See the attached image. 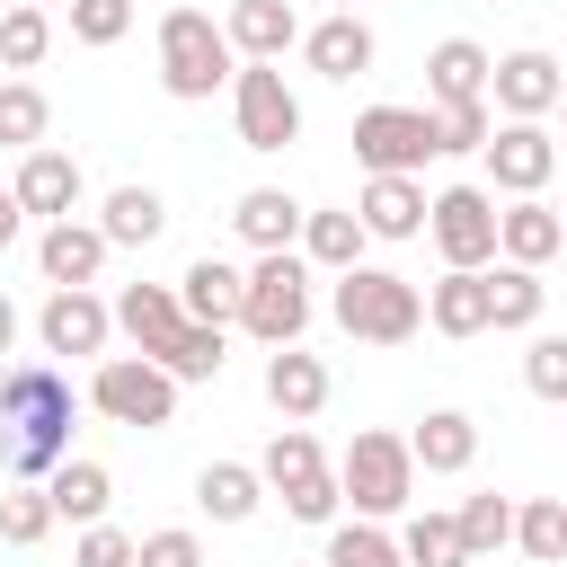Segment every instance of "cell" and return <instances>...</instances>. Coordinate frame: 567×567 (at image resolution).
I'll return each instance as SVG.
<instances>
[{"label":"cell","instance_id":"31","mask_svg":"<svg viewBox=\"0 0 567 567\" xmlns=\"http://www.w3.org/2000/svg\"><path fill=\"white\" fill-rule=\"evenodd\" d=\"M487 292H496V328H540V301H549L540 266H514V257H496V266H487Z\"/></svg>","mask_w":567,"mask_h":567},{"label":"cell","instance_id":"50","mask_svg":"<svg viewBox=\"0 0 567 567\" xmlns=\"http://www.w3.org/2000/svg\"><path fill=\"white\" fill-rule=\"evenodd\" d=\"M319 567H328V558H319Z\"/></svg>","mask_w":567,"mask_h":567},{"label":"cell","instance_id":"5","mask_svg":"<svg viewBox=\"0 0 567 567\" xmlns=\"http://www.w3.org/2000/svg\"><path fill=\"white\" fill-rule=\"evenodd\" d=\"M239 328H248L257 346H301V328H310V257L266 248V257L248 266V310H239Z\"/></svg>","mask_w":567,"mask_h":567},{"label":"cell","instance_id":"33","mask_svg":"<svg viewBox=\"0 0 567 567\" xmlns=\"http://www.w3.org/2000/svg\"><path fill=\"white\" fill-rule=\"evenodd\" d=\"M514 549L540 567H567V496H532L514 505Z\"/></svg>","mask_w":567,"mask_h":567},{"label":"cell","instance_id":"21","mask_svg":"<svg viewBox=\"0 0 567 567\" xmlns=\"http://www.w3.org/2000/svg\"><path fill=\"white\" fill-rule=\"evenodd\" d=\"M567 248V221L540 204V195H514L505 213H496V257H514V266H549Z\"/></svg>","mask_w":567,"mask_h":567},{"label":"cell","instance_id":"39","mask_svg":"<svg viewBox=\"0 0 567 567\" xmlns=\"http://www.w3.org/2000/svg\"><path fill=\"white\" fill-rule=\"evenodd\" d=\"M461 540H470V558L505 549V540H514V496H470V505H461Z\"/></svg>","mask_w":567,"mask_h":567},{"label":"cell","instance_id":"7","mask_svg":"<svg viewBox=\"0 0 567 567\" xmlns=\"http://www.w3.org/2000/svg\"><path fill=\"white\" fill-rule=\"evenodd\" d=\"M337 487H346V505H354V514H372V523H381V514H399V505L416 496V452H408V434H381V425H372V434H354V443H346V461H337Z\"/></svg>","mask_w":567,"mask_h":567},{"label":"cell","instance_id":"37","mask_svg":"<svg viewBox=\"0 0 567 567\" xmlns=\"http://www.w3.org/2000/svg\"><path fill=\"white\" fill-rule=\"evenodd\" d=\"M328 567H408V549L363 514V523H337L328 532Z\"/></svg>","mask_w":567,"mask_h":567},{"label":"cell","instance_id":"43","mask_svg":"<svg viewBox=\"0 0 567 567\" xmlns=\"http://www.w3.org/2000/svg\"><path fill=\"white\" fill-rule=\"evenodd\" d=\"M523 390L532 399H567V337H532L523 346Z\"/></svg>","mask_w":567,"mask_h":567},{"label":"cell","instance_id":"15","mask_svg":"<svg viewBox=\"0 0 567 567\" xmlns=\"http://www.w3.org/2000/svg\"><path fill=\"white\" fill-rule=\"evenodd\" d=\"M425 319H434L443 337H487V328H496L487 266H443V284H425Z\"/></svg>","mask_w":567,"mask_h":567},{"label":"cell","instance_id":"24","mask_svg":"<svg viewBox=\"0 0 567 567\" xmlns=\"http://www.w3.org/2000/svg\"><path fill=\"white\" fill-rule=\"evenodd\" d=\"M408 452H416L425 478H461V470L478 461V425H470L461 408H425V425L408 434Z\"/></svg>","mask_w":567,"mask_h":567},{"label":"cell","instance_id":"48","mask_svg":"<svg viewBox=\"0 0 567 567\" xmlns=\"http://www.w3.org/2000/svg\"><path fill=\"white\" fill-rule=\"evenodd\" d=\"M558 115H567V97H558Z\"/></svg>","mask_w":567,"mask_h":567},{"label":"cell","instance_id":"47","mask_svg":"<svg viewBox=\"0 0 567 567\" xmlns=\"http://www.w3.org/2000/svg\"><path fill=\"white\" fill-rule=\"evenodd\" d=\"M35 9H71V0H35Z\"/></svg>","mask_w":567,"mask_h":567},{"label":"cell","instance_id":"2","mask_svg":"<svg viewBox=\"0 0 567 567\" xmlns=\"http://www.w3.org/2000/svg\"><path fill=\"white\" fill-rule=\"evenodd\" d=\"M230 71H239V44L213 9H168L159 18V89L177 106H204L213 89H230Z\"/></svg>","mask_w":567,"mask_h":567},{"label":"cell","instance_id":"46","mask_svg":"<svg viewBox=\"0 0 567 567\" xmlns=\"http://www.w3.org/2000/svg\"><path fill=\"white\" fill-rule=\"evenodd\" d=\"M9 346H18V301L0 292V354H9Z\"/></svg>","mask_w":567,"mask_h":567},{"label":"cell","instance_id":"35","mask_svg":"<svg viewBox=\"0 0 567 567\" xmlns=\"http://www.w3.org/2000/svg\"><path fill=\"white\" fill-rule=\"evenodd\" d=\"M399 549H408V567H470L461 514H416V523L399 532Z\"/></svg>","mask_w":567,"mask_h":567},{"label":"cell","instance_id":"13","mask_svg":"<svg viewBox=\"0 0 567 567\" xmlns=\"http://www.w3.org/2000/svg\"><path fill=\"white\" fill-rule=\"evenodd\" d=\"M9 195L27 204V221H71V213H80V159L53 151V142H35V151H18Z\"/></svg>","mask_w":567,"mask_h":567},{"label":"cell","instance_id":"6","mask_svg":"<svg viewBox=\"0 0 567 567\" xmlns=\"http://www.w3.org/2000/svg\"><path fill=\"white\" fill-rule=\"evenodd\" d=\"M266 487L284 496V514L292 523H337V505H346V487H337V470L319 461V434L310 425H284L275 443H266Z\"/></svg>","mask_w":567,"mask_h":567},{"label":"cell","instance_id":"32","mask_svg":"<svg viewBox=\"0 0 567 567\" xmlns=\"http://www.w3.org/2000/svg\"><path fill=\"white\" fill-rule=\"evenodd\" d=\"M177 381H221V363H230V328H213V319H186L177 337H168V354H159Z\"/></svg>","mask_w":567,"mask_h":567},{"label":"cell","instance_id":"28","mask_svg":"<svg viewBox=\"0 0 567 567\" xmlns=\"http://www.w3.org/2000/svg\"><path fill=\"white\" fill-rule=\"evenodd\" d=\"M44 496H53V514H62V523H106L115 478H106V461H62V470L44 478Z\"/></svg>","mask_w":567,"mask_h":567},{"label":"cell","instance_id":"26","mask_svg":"<svg viewBox=\"0 0 567 567\" xmlns=\"http://www.w3.org/2000/svg\"><path fill=\"white\" fill-rule=\"evenodd\" d=\"M177 301H186V319L230 328V319L248 310V275H239V266H221V257H195V266L177 275Z\"/></svg>","mask_w":567,"mask_h":567},{"label":"cell","instance_id":"41","mask_svg":"<svg viewBox=\"0 0 567 567\" xmlns=\"http://www.w3.org/2000/svg\"><path fill=\"white\" fill-rule=\"evenodd\" d=\"M133 558H142V540L115 523H80V540H71V567H133Z\"/></svg>","mask_w":567,"mask_h":567},{"label":"cell","instance_id":"38","mask_svg":"<svg viewBox=\"0 0 567 567\" xmlns=\"http://www.w3.org/2000/svg\"><path fill=\"white\" fill-rule=\"evenodd\" d=\"M53 523H62V514H53L44 487H9V496H0V540H9V549H35Z\"/></svg>","mask_w":567,"mask_h":567},{"label":"cell","instance_id":"23","mask_svg":"<svg viewBox=\"0 0 567 567\" xmlns=\"http://www.w3.org/2000/svg\"><path fill=\"white\" fill-rule=\"evenodd\" d=\"M301 221H310V204H292L284 186H248V195L230 204V230H239L257 257H266V248H292V239H301Z\"/></svg>","mask_w":567,"mask_h":567},{"label":"cell","instance_id":"25","mask_svg":"<svg viewBox=\"0 0 567 567\" xmlns=\"http://www.w3.org/2000/svg\"><path fill=\"white\" fill-rule=\"evenodd\" d=\"M230 44H239V62H284V44H301V18H292V0H230Z\"/></svg>","mask_w":567,"mask_h":567},{"label":"cell","instance_id":"3","mask_svg":"<svg viewBox=\"0 0 567 567\" xmlns=\"http://www.w3.org/2000/svg\"><path fill=\"white\" fill-rule=\"evenodd\" d=\"M328 310H337V328H346L354 346H408V337L425 328V292H416L408 275H390V266H346Z\"/></svg>","mask_w":567,"mask_h":567},{"label":"cell","instance_id":"10","mask_svg":"<svg viewBox=\"0 0 567 567\" xmlns=\"http://www.w3.org/2000/svg\"><path fill=\"white\" fill-rule=\"evenodd\" d=\"M425 230H434L443 266H496V195L487 186H443Z\"/></svg>","mask_w":567,"mask_h":567},{"label":"cell","instance_id":"8","mask_svg":"<svg viewBox=\"0 0 567 567\" xmlns=\"http://www.w3.org/2000/svg\"><path fill=\"white\" fill-rule=\"evenodd\" d=\"M354 159H363L372 177H416L425 159H443L434 106H363V115H354Z\"/></svg>","mask_w":567,"mask_h":567},{"label":"cell","instance_id":"30","mask_svg":"<svg viewBox=\"0 0 567 567\" xmlns=\"http://www.w3.org/2000/svg\"><path fill=\"white\" fill-rule=\"evenodd\" d=\"M363 213H310L301 221V257L310 266H328V275H346V266H363Z\"/></svg>","mask_w":567,"mask_h":567},{"label":"cell","instance_id":"11","mask_svg":"<svg viewBox=\"0 0 567 567\" xmlns=\"http://www.w3.org/2000/svg\"><path fill=\"white\" fill-rule=\"evenodd\" d=\"M549 168H558V142L540 133V115H505V124L487 133V177H496V195H540Z\"/></svg>","mask_w":567,"mask_h":567},{"label":"cell","instance_id":"44","mask_svg":"<svg viewBox=\"0 0 567 567\" xmlns=\"http://www.w3.org/2000/svg\"><path fill=\"white\" fill-rule=\"evenodd\" d=\"M133 567H204V540L195 532H142V558Z\"/></svg>","mask_w":567,"mask_h":567},{"label":"cell","instance_id":"34","mask_svg":"<svg viewBox=\"0 0 567 567\" xmlns=\"http://www.w3.org/2000/svg\"><path fill=\"white\" fill-rule=\"evenodd\" d=\"M44 44H53V9L9 0V9H0V62H9V71H35V62H44Z\"/></svg>","mask_w":567,"mask_h":567},{"label":"cell","instance_id":"12","mask_svg":"<svg viewBox=\"0 0 567 567\" xmlns=\"http://www.w3.org/2000/svg\"><path fill=\"white\" fill-rule=\"evenodd\" d=\"M35 337H44V354H106L115 310H106L89 284H53V301L35 310Z\"/></svg>","mask_w":567,"mask_h":567},{"label":"cell","instance_id":"9","mask_svg":"<svg viewBox=\"0 0 567 567\" xmlns=\"http://www.w3.org/2000/svg\"><path fill=\"white\" fill-rule=\"evenodd\" d=\"M230 115H239V142L248 151H292L301 142V97L284 89L275 62H239L230 71Z\"/></svg>","mask_w":567,"mask_h":567},{"label":"cell","instance_id":"16","mask_svg":"<svg viewBox=\"0 0 567 567\" xmlns=\"http://www.w3.org/2000/svg\"><path fill=\"white\" fill-rule=\"evenodd\" d=\"M301 53H310V71H319V80H363L381 44H372V27H363L354 9H337V18L301 27Z\"/></svg>","mask_w":567,"mask_h":567},{"label":"cell","instance_id":"49","mask_svg":"<svg viewBox=\"0 0 567 567\" xmlns=\"http://www.w3.org/2000/svg\"><path fill=\"white\" fill-rule=\"evenodd\" d=\"M337 9H354V0H337Z\"/></svg>","mask_w":567,"mask_h":567},{"label":"cell","instance_id":"17","mask_svg":"<svg viewBox=\"0 0 567 567\" xmlns=\"http://www.w3.org/2000/svg\"><path fill=\"white\" fill-rule=\"evenodd\" d=\"M487 80H496V62H487V44H470V35H443V44L425 53V97H434V106H478Z\"/></svg>","mask_w":567,"mask_h":567},{"label":"cell","instance_id":"19","mask_svg":"<svg viewBox=\"0 0 567 567\" xmlns=\"http://www.w3.org/2000/svg\"><path fill=\"white\" fill-rule=\"evenodd\" d=\"M115 328L133 337V354H168V337L186 328L177 284H124V292H115Z\"/></svg>","mask_w":567,"mask_h":567},{"label":"cell","instance_id":"22","mask_svg":"<svg viewBox=\"0 0 567 567\" xmlns=\"http://www.w3.org/2000/svg\"><path fill=\"white\" fill-rule=\"evenodd\" d=\"M266 399H275V416H284V425L319 416V408H328V363H319V354H301V346H275V354H266Z\"/></svg>","mask_w":567,"mask_h":567},{"label":"cell","instance_id":"42","mask_svg":"<svg viewBox=\"0 0 567 567\" xmlns=\"http://www.w3.org/2000/svg\"><path fill=\"white\" fill-rule=\"evenodd\" d=\"M71 35L80 44H124L133 35V0H71Z\"/></svg>","mask_w":567,"mask_h":567},{"label":"cell","instance_id":"45","mask_svg":"<svg viewBox=\"0 0 567 567\" xmlns=\"http://www.w3.org/2000/svg\"><path fill=\"white\" fill-rule=\"evenodd\" d=\"M18 221H27V204H18V195H9V186H0V248H9V239H18Z\"/></svg>","mask_w":567,"mask_h":567},{"label":"cell","instance_id":"18","mask_svg":"<svg viewBox=\"0 0 567 567\" xmlns=\"http://www.w3.org/2000/svg\"><path fill=\"white\" fill-rule=\"evenodd\" d=\"M106 230L97 221H44V239H35V266H44V284H97V266H106Z\"/></svg>","mask_w":567,"mask_h":567},{"label":"cell","instance_id":"14","mask_svg":"<svg viewBox=\"0 0 567 567\" xmlns=\"http://www.w3.org/2000/svg\"><path fill=\"white\" fill-rule=\"evenodd\" d=\"M487 97H496L505 115H549V106L567 97V71H558V53H540V44H523V53H505V62H496V80H487Z\"/></svg>","mask_w":567,"mask_h":567},{"label":"cell","instance_id":"27","mask_svg":"<svg viewBox=\"0 0 567 567\" xmlns=\"http://www.w3.org/2000/svg\"><path fill=\"white\" fill-rule=\"evenodd\" d=\"M195 505H204L213 523H248V514L266 505V470H248V461H204V470H195Z\"/></svg>","mask_w":567,"mask_h":567},{"label":"cell","instance_id":"4","mask_svg":"<svg viewBox=\"0 0 567 567\" xmlns=\"http://www.w3.org/2000/svg\"><path fill=\"white\" fill-rule=\"evenodd\" d=\"M89 408H97L106 425L151 434V425L177 416V372H168L159 354H97V372H89Z\"/></svg>","mask_w":567,"mask_h":567},{"label":"cell","instance_id":"40","mask_svg":"<svg viewBox=\"0 0 567 567\" xmlns=\"http://www.w3.org/2000/svg\"><path fill=\"white\" fill-rule=\"evenodd\" d=\"M487 133H496V106L478 97V106H434V142L443 151H487Z\"/></svg>","mask_w":567,"mask_h":567},{"label":"cell","instance_id":"36","mask_svg":"<svg viewBox=\"0 0 567 567\" xmlns=\"http://www.w3.org/2000/svg\"><path fill=\"white\" fill-rule=\"evenodd\" d=\"M44 124H53L44 89H35V80H0V151H35Z\"/></svg>","mask_w":567,"mask_h":567},{"label":"cell","instance_id":"29","mask_svg":"<svg viewBox=\"0 0 567 567\" xmlns=\"http://www.w3.org/2000/svg\"><path fill=\"white\" fill-rule=\"evenodd\" d=\"M97 230H106L115 248H151V239L168 230V204H159V186H115V195H106V213H97Z\"/></svg>","mask_w":567,"mask_h":567},{"label":"cell","instance_id":"20","mask_svg":"<svg viewBox=\"0 0 567 567\" xmlns=\"http://www.w3.org/2000/svg\"><path fill=\"white\" fill-rule=\"evenodd\" d=\"M354 213H363V230H372V239H416V230H425V213H434V195H425L416 177H363Z\"/></svg>","mask_w":567,"mask_h":567},{"label":"cell","instance_id":"1","mask_svg":"<svg viewBox=\"0 0 567 567\" xmlns=\"http://www.w3.org/2000/svg\"><path fill=\"white\" fill-rule=\"evenodd\" d=\"M71 381L53 363H0V470L9 478H53L71 461Z\"/></svg>","mask_w":567,"mask_h":567}]
</instances>
